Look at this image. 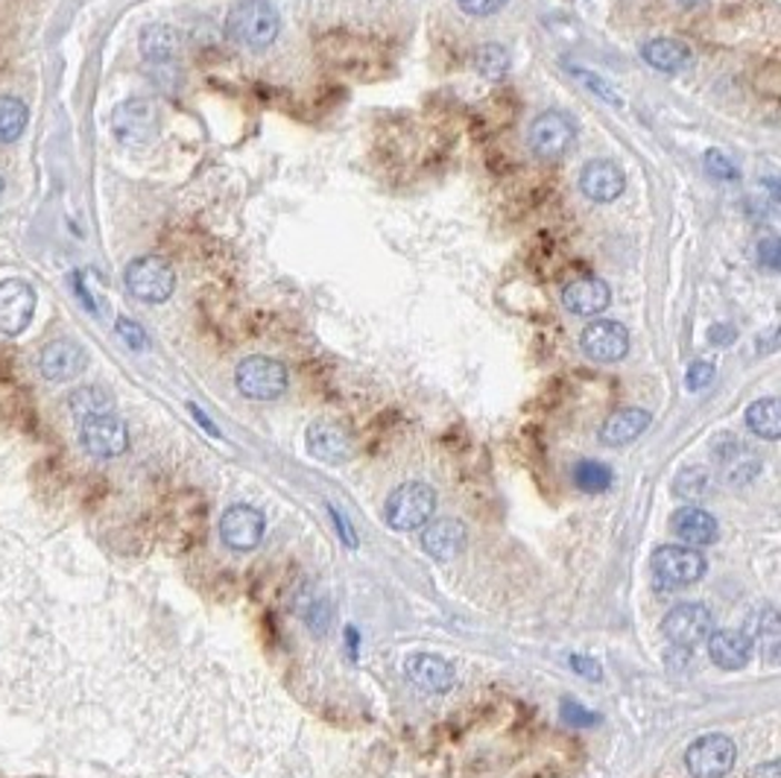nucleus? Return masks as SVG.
Here are the masks:
<instances>
[{
	"label": "nucleus",
	"instance_id": "obj_48",
	"mask_svg": "<svg viewBox=\"0 0 781 778\" xmlns=\"http://www.w3.org/2000/svg\"><path fill=\"white\" fill-rule=\"evenodd\" d=\"M0 194H3V176H0Z\"/></svg>",
	"mask_w": 781,
	"mask_h": 778
},
{
	"label": "nucleus",
	"instance_id": "obj_27",
	"mask_svg": "<svg viewBox=\"0 0 781 778\" xmlns=\"http://www.w3.org/2000/svg\"><path fill=\"white\" fill-rule=\"evenodd\" d=\"M752 636H755L758 653L764 656L767 664H779L781 653V629H779V612L775 605H761L752 618Z\"/></svg>",
	"mask_w": 781,
	"mask_h": 778
},
{
	"label": "nucleus",
	"instance_id": "obj_3",
	"mask_svg": "<svg viewBox=\"0 0 781 778\" xmlns=\"http://www.w3.org/2000/svg\"><path fill=\"white\" fill-rule=\"evenodd\" d=\"M111 132L123 147H132V150L150 147L161 132L158 106L147 97H129V100L118 102L111 111Z\"/></svg>",
	"mask_w": 781,
	"mask_h": 778
},
{
	"label": "nucleus",
	"instance_id": "obj_20",
	"mask_svg": "<svg viewBox=\"0 0 781 778\" xmlns=\"http://www.w3.org/2000/svg\"><path fill=\"white\" fill-rule=\"evenodd\" d=\"M612 302V290L603 278L585 276V278H574L571 284H565L562 290V305L569 307L571 314L576 316H597L603 314Z\"/></svg>",
	"mask_w": 781,
	"mask_h": 778
},
{
	"label": "nucleus",
	"instance_id": "obj_28",
	"mask_svg": "<svg viewBox=\"0 0 781 778\" xmlns=\"http://www.w3.org/2000/svg\"><path fill=\"white\" fill-rule=\"evenodd\" d=\"M714 492V477L703 465H691L673 477V498L685 501L688 506H696L700 501H709Z\"/></svg>",
	"mask_w": 781,
	"mask_h": 778
},
{
	"label": "nucleus",
	"instance_id": "obj_6",
	"mask_svg": "<svg viewBox=\"0 0 781 778\" xmlns=\"http://www.w3.org/2000/svg\"><path fill=\"white\" fill-rule=\"evenodd\" d=\"M527 144L538 161H560L576 144V124L565 111H545L530 124Z\"/></svg>",
	"mask_w": 781,
	"mask_h": 778
},
{
	"label": "nucleus",
	"instance_id": "obj_43",
	"mask_svg": "<svg viewBox=\"0 0 781 778\" xmlns=\"http://www.w3.org/2000/svg\"><path fill=\"white\" fill-rule=\"evenodd\" d=\"M328 515H332V519H334V530H337V533L343 535V542H346L348 548H357V539H355V533H352V528H348L346 515L334 510L332 503H328Z\"/></svg>",
	"mask_w": 781,
	"mask_h": 778
},
{
	"label": "nucleus",
	"instance_id": "obj_23",
	"mask_svg": "<svg viewBox=\"0 0 781 778\" xmlns=\"http://www.w3.org/2000/svg\"><path fill=\"white\" fill-rule=\"evenodd\" d=\"M650 422H653L650 410H641V407L617 410V413H612V416L603 422V427H600V442H603L606 449H624V445H632V442L639 440L641 433L647 431Z\"/></svg>",
	"mask_w": 781,
	"mask_h": 778
},
{
	"label": "nucleus",
	"instance_id": "obj_37",
	"mask_svg": "<svg viewBox=\"0 0 781 778\" xmlns=\"http://www.w3.org/2000/svg\"><path fill=\"white\" fill-rule=\"evenodd\" d=\"M711 377H714V366L705 361H696L691 363V370H688L685 386L691 393H700V390H705V386L711 384Z\"/></svg>",
	"mask_w": 781,
	"mask_h": 778
},
{
	"label": "nucleus",
	"instance_id": "obj_19",
	"mask_svg": "<svg viewBox=\"0 0 781 778\" xmlns=\"http://www.w3.org/2000/svg\"><path fill=\"white\" fill-rule=\"evenodd\" d=\"M468 544V530L463 521L457 519H439L427 521L422 530V548L427 557H434L436 562H451L459 553L466 551Z\"/></svg>",
	"mask_w": 781,
	"mask_h": 778
},
{
	"label": "nucleus",
	"instance_id": "obj_29",
	"mask_svg": "<svg viewBox=\"0 0 781 778\" xmlns=\"http://www.w3.org/2000/svg\"><path fill=\"white\" fill-rule=\"evenodd\" d=\"M747 427L758 440L775 442L781 436V410L779 398H758L747 407Z\"/></svg>",
	"mask_w": 781,
	"mask_h": 778
},
{
	"label": "nucleus",
	"instance_id": "obj_10",
	"mask_svg": "<svg viewBox=\"0 0 781 778\" xmlns=\"http://www.w3.org/2000/svg\"><path fill=\"white\" fill-rule=\"evenodd\" d=\"M662 632L673 647L691 650V647L703 644L705 638L714 632V614L703 603H682L668 612Z\"/></svg>",
	"mask_w": 781,
	"mask_h": 778
},
{
	"label": "nucleus",
	"instance_id": "obj_18",
	"mask_svg": "<svg viewBox=\"0 0 781 778\" xmlns=\"http://www.w3.org/2000/svg\"><path fill=\"white\" fill-rule=\"evenodd\" d=\"M624 170H621L615 161H609V158H594V161H589V165L583 167V174H580V190H583L592 203L600 205L615 203V199L624 194Z\"/></svg>",
	"mask_w": 781,
	"mask_h": 778
},
{
	"label": "nucleus",
	"instance_id": "obj_16",
	"mask_svg": "<svg viewBox=\"0 0 781 778\" xmlns=\"http://www.w3.org/2000/svg\"><path fill=\"white\" fill-rule=\"evenodd\" d=\"M305 440H308L310 456H316V460L325 465H343L355 454L352 433L339 425V422H332V418L314 422V425L308 427V436H305Z\"/></svg>",
	"mask_w": 781,
	"mask_h": 778
},
{
	"label": "nucleus",
	"instance_id": "obj_38",
	"mask_svg": "<svg viewBox=\"0 0 781 778\" xmlns=\"http://www.w3.org/2000/svg\"><path fill=\"white\" fill-rule=\"evenodd\" d=\"M457 3H459V9L466 12V16L486 18V16H495V12H501L506 0H457Z\"/></svg>",
	"mask_w": 781,
	"mask_h": 778
},
{
	"label": "nucleus",
	"instance_id": "obj_14",
	"mask_svg": "<svg viewBox=\"0 0 781 778\" xmlns=\"http://www.w3.org/2000/svg\"><path fill=\"white\" fill-rule=\"evenodd\" d=\"M264 530H267V521H264V515H260L255 506L237 503V506H229V510L223 512L220 539L229 551H255L260 544V539H264Z\"/></svg>",
	"mask_w": 781,
	"mask_h": 778
},
{
	"label": "nucleus",
	"instance_id": "obj_39",
	"mask_svg": "<svg viewBox=\"0 0 781 778\" xmlns=\"http://www.w3.org/2000/svg\"><path fill=\"white\" fill-rule=\"evenodd\" d=\"M574 73L580 82H585V86L592 88V95H597L600 100L612 102V106H621V97L612 95V86H609V82H603V79L594 77V73H589V71H574Z\"/></svg>",
	"mask_w": 781,
	"mask_h": 778
},
{
	"label": "nucleus",
	"instance_id": "obj_13",
	"mask_svg": "<svg viewBox=\"0 0 781 778\" xmlns=\"http://www.w3.org/2000/svg\"><path fill=\"white\" fill-rule=\"evenodd\" d=\"M580 348L594 363H617L630 352V331L615 319H594L580 334Z\"/></svg>",
	"mask_w": 781,
	"mask_h": 778
},
{
	"label": "nucleus",
	"instance_id": "obj_2",
	"mask_svg": "<svg viewBox=\"0 0 781 778\" xmlns=\"http://www.w3.org/2000/svg\"><path fill=\"white\" fill-rule=\"evenodd\" d=\"M436 512V492L422 480H411L402 483L389 492L387 503H384V519L398 533H411V530L425 528L427 521L434 519Z\"/></svg>",
	"mask_w": 781,
	"mask_h": 778
},
{
	"label": "nucleus",
	"instance_id": "obj_25",
	"mask_svg": "<svg viewBox=\"0 0 781 778\" xmlns=\"http://www.w3.org/2000/svg\"><path fill=\"white\" fill-rule=\"evenodd\" d=\"M293 605H296V614H299L305 627L314 632V636H325L328 632V623H332V603L325 598L323 591L314 589L310 582H301L296 598H293Z\"/></svg>",
	"mask_w": 781,
	"mask_h": 778
},
{
	"label": "nucleus",
	"instance_id": "obj_4",
	"mask_svg": "<svg viewBox=\"0 0 781 778\" xmlns=\"http://www.w3.org/2000/svg\"><path fill=\"white\" fill-rule=\"evenodd\" d=\"M235 384L240 390V395H246L249 402H276V398H281L287 393L290 377H287L281 361L264 357V354H253V357L237 363Z\"/></svg>",
	"mask_w": 781,
	"mask_h": 778
},
{
	"label": "nucleus",
	"instance_id": "obj_45",
	"mask_svg": "<svg viewBox=\"0 0 781 778\" xmlns=\"http://www.w3.org/2000/svg\"><path fill=\"white\" fill-rule=\"evenodd\" d=\"M758 352L761 354H773L775 352V346H779V331H767L764 337H758Z\"/></svg>",
	"mask_w": 781,
	"mask_h": 778
},
{
	"label": "nucleus",
	"instance_id": "obj_36",
	"mask_svg": "<svg viewBox=\"0 0 781 778\" xmlns=\"http://www.w3.org/2000/svg\"><path fill=\"white\" fill-rule=\"evenodd\" d=\"M562 720L569 726H574V729H589V726L597 723V715H592V711H585L580 702H571L565 700L562 702Z\"/></svg>",
	"mask_w": 781,
	"mask_h": 778
},
{
	"label": "nucleus",
	"instance_id": "obj_12",
	"mask_svg": "<svg viewBox=\"0 0 781 778\" xmlns=\"http://www.w3.org/2000/svg\"><path fill=\"white\" fill-rule=\"evenodd\" d=\"M79 442L97 460H115L129 449V431L118 416H91L79 425Z\"/></svg>",
	"mask_w": 781,
	"mask_h": 778
},
{
	"label": "nucleus",
	"instance_id": "obj_32",
	"mask_svg": "<svg viewBox=\"0 0 781 778\" xmlns=\"http://www.w3.org/2000/svg\"><path fill=\"white\" fill-rule=\"evenodd\" d=\"M574 483L585 495H603L612 489V469L597 460H580L574 465Z\"/></svg>",
	"mask_w": 781,
	"mask_h": 778
},
{
	"label": "nucleus",
	"instance_id": "obj_41",
	"mask_svg": "<svg viewBox=\"0 0 781 778\" xmlns=\"http://www.w3.org/2000/svg\"><path fill=\"white\" fill-rule=\"evenodd\" d=\"M569 664H571V670H576V673H580V677L603 679V670H600V664L594 659H589V656H580V653L569 656Z\"/></svg>",
	"mask_w": 781,
	"mask_h": 778
},
{
	"label": "nucleus",
	"instance_id": "obj_24",
	"mask_svg": "<svg viewBox=\"0 0 781 778\" xmlns=\"http://www.w3.org/2000/svg\"><path fill=\"white\" fill-rule=\"evenodd\" d=\"M182 50V36L170 24H150L141 30V53L150 65H174Z\"/></svg>",
	"mask_w": 781,
	"mask_h": 778
},
{
	"label": "nucleus",
	"instance_id": "obj_42",
	"mask_svg": "<svg viewBox=\"0 0 781 778\" xmlns=\"http://www.w3.org/2000/svg\"><path fill=\"white\" fill-rule=\"evenodd\" d=\"M709 339H711V346L726 348V346H732L734 339H738V331H734V325H729V323L711 325V331H709Z\"/></svg>",
	"mask_w": 781,
	"mask_h": 778
},
{
	"label": "nucleus",
	"instance_id": "obj_47",
	"mask_svg": "<svg viewBox=\"0 0 781 778\" xmlns=\"http://www.w3.org/2000/svg\"><path fill=\"white\" fill-rule=\"evenodd\" d=\"M682 7H700V3H705V0H679Z\"/></svg>",
	"mask_w": 781,
	"mask_h": 778
},
{
	"label": "nucleus",
	"instance_id": "obj_33",
	"mask_svg": "<svg viewBox=\"0 0 781 778\" xmlns=\"http://www.w3.org/2000/svg\"><path fill=\"white\" fill-rule=\"evenodd\" d=\"M474 68L486 79H501L513 68V56H510V50H506L504 45L490 41V45H483V48L474 53Z\"/></svg>",
	"mask_w": 781,
	"mask_h": 778
},
{
	"label": "nucleus",
	"instance_id": "obj_21",
	"mask_svg": "<svg viewBox=\"0 0 781 778\" xmlns=\"http://www.w3.org/2000/svg\"><path fill=\"white\" fill-rule=\"evenodd\" d=\"M709 656L720 670H743L752 659V638L741 629H714L709 638Z\"/></svg>",
	"mask_w": 781,
	"mask_h": 778
},
{
	"label": "nucleus",
	"instance_id": "obj_5",
	"mask_svg": "<svg viewBox=\"0 0 781 778\" xmlns=\"http://www.w3.org/2000/svg\"><path fill=\"white\" fill-rule=\"evenodd\" d=\"M123 284L138 302L147 305H161L174 296L176 290V273L165 258L158 255H141V258L129 260L123 269Z\"/></svg>",
	"mask_w": 781,
	"mask_h": 778
},
{
	"label": "nucleus",
	"instance_id": "obj_22",
	"mask_svg": "<svg viewBox=\"0 0 781 778\" xmlns=\"http://www.w3.org/2000/svg\"><path fill=\"white\" fill-rule=\"evenodd\" d=\"M671 530L679 542H685L688 548H705V544L718 542V519L705 512L703 506H682L671 515Z\"/></svg>",
	"mask_w": 781,
	"mask_h": 778
},
{
	"label": "nucleus",
	"instance_id": "obj_17",
	"mask_svg": "<svg viewBox=\"0 0 781 778\" xmlns=\"http://www.w3.org/2000/svg\"><path fill=\"white\" fill-rule=\"evenodd\" d=\"M404 673L425 693H448L457 685L451 661L436 653H413L404 659Z\"/></svg>",
	"mask_w": 781,
	"mask_h": 778
},
{
	"label": "nucleus",
	"instance_id": "obj_30",
	"mask_svg": "<svg viewBox=\"0 0 781 778\" xmlns=\"http://www.w3.org/2000/svg\"><path fill=\"white\" fill-rule=\"evenodd\" d=\"M30 126V109L24 100L12 95L0 97V144L18 141Z\"/></svg>",
	"mask_w": 781,
	"mask_h": 778
},
{
	"label": "nucleus",
	"instance_id": "obj_35",
	"mask_svg": "<svg viewBox=\"0 0 781 778\" xmlns=\"http://www.w3.org/2000/svg\"><path fill=\"white\" fill-rule=\"evenodd\" d=\"M705 170H709L714 179H720V181H732V179H738V167H734V161L729 156H723L720 150H709L705 152Z\"/></svg>",
	"mask_w": 781,
	"mask_h": 778
},
{
	"label": "nucleus",
	"instance_id": "obj_15",
	"mask_svg": "<svg viewBox=\"0 0 781 778\" xmlns=\"http://www.w3.org/2000/svg\"><path fill=\"white\" fill-rule=\"evenodd\" d=\"M88 370V352L79 346L77 339L59 337L50 339L48 346L39 352V372L41 377H48L53 384H65L73 381Z\"/></svg>",
	"mask_w": 781,
	"mask_h": 778
},
{
	"label": "nucleus",
	"instance_id": "obj_46",
	"mask_svg": "<svg viewBox=\"0 0 781 778\" xmlns=\"http://www.w3.org/2000/svg\"><path fill=\"white\" fill-rule=\"evenodd\" d=\"M188 410H190V413H194V418H197L199 425H202V427H206L208 433H211V436H220V431H217V427H214V422H211V418H208L206 413H202V410L197 407V404H188Z\"/></svg>",
	"mask_w": 781,
	"mask_h": 778
},
{
	"label": "nucleus",
	"instance_id": "obj_44",
	"mask_svg": "<svg viewBox=\"0 0 781 778\" xmlns=\"http://www.w3.org/2000/svg\"><path fill=\"white\" fill-rule=\"evenodd\" d=\"M750 778H781L779 761L758 764V767H752V770H750Z\"/></svg>",
	"mask_w": 781,
	"mask_h": 778
},
{
	"label": "nucleus",
	"instance_id": "obj_8",
	"mask_svg": "<svg viewBox=\"0 0 781 778\" xmlns=\"http://www.w3.org/2000/svg\"><path fill=\"white\" fill-rule=\"evenodd\" d=\"M711 460L718 465L720 477L732 486H747L761 474V456L743 445L734 433H718L711 440Z\"/></svg>",
	"mask_w": 781,
	"mask_h": 778
},
{
	"label": "nucleus",
	"instance_id": "obj_31",
	"mask_svg": "<svg viewBox=\"0 0 781 778\" xmlns=\"http://www.w3.org/2000/svg\"><path fill=\"white\" fill-rule=\"evenodd\" d=\"M68 407H71L73 416L82 422V418L106 416V413H111L115 398L106 393L103 386H79V390H73L71 393V398H68Z\"/></svg>",
	"mask_w": 781,
	"mask_h": 778
},
{
	"label": "nucleus",
	"instance_id": "obj_1",
	"mask_svg": "<svg viewBox=\"0 0 781 778\" xmlns=\"http://www.w3.org/2000/svg\"><path fill=\"white\" fill-rule=\"evenodd\" d=\"M281 32V16L269 0H240L226 16V36L244 50H267Z\"/></svg>",
	"mask_w": 781,
	"mask_h": 778
},
{
	"label": "nucleus",
	"instance_id": "obj_7",
	"mask_svg": "<svg viewBox=\"0 0 781 778\" xmlns=\"http://www.w3.org/2000/svg\"><path fill=\"white\" fill-rule=\"evenodd\" d=\"M650 568H653L655 580L662 585H671V589H679V585H694L705 577V557L696 548H688V544H662L655 548L653 557H650Z\"/></svg>",
	"mask_w": 781,
	"mask_h": 778
},
{
	"label": "nucleus",
	"instance_id": "obj_26",
	"mask_svg": "<svg viewBox=\"0 0 781 778\" xmlns=\"http://www.w3.org/2000/svg\"><path fill=\"white\" fill-rule=\"evenodd\" d=\"M644 62L659 73H679L685 71L691 62V50L676 39H653L641 48Z\"/></svg>",
	"mask_w": 781,
	"mask_h": 778
},
{
	"label": "nucleus",
	"instance_id": "obj_34",
	"mask_svg": "<svg viewBox=\"0 0 781 778\" xmlns=\"http://www.w3.org/2000/svg\"><path fill=\"white\" fill-rule=\"evenodd\" d=\"M115 331H118V337L123 339V343H127L132 352H147V348H150V337H147V331L135 323V319H129V316H118Z\"/></svg>",
	"mask_w": 781,
	"mask_h": 778
},
{
	"label": "nucleus",
	"instance_id": "obj_40",
	"mask_svg": "<svg viewBox=\"0 0 781 778\" xmlns=\"http://www.w3.org/2000/svg\"><path fill=\"white\" fill-rule=\"evenodd\" d=\"M758 264L767 269H779L781 267V246L775 237H764L761 244H758Z\"/></svg>",
	"mask_w": 781,
	"mask_h": 778
},
{
	"label": "nucleus",
	"instance_id": "obj_11",
	"mask_svg": "<svg viewBox=\"0 0 781 778\" xmlns=\"http://www.w3.org/2000/svg\"><path fill=\"white\" fill-rule=\"evenodd\" d=\"M36 290L24 278H3L0 282V334L18 337L30 328L36 316Z\"/></svg>",
	"mask_w": 781,
	"mask_h": 778
},
{
	"label": "nucleus",
	"instance_id": "obj_9",
	"mask_svg": "<svg viewBox=\"0 0 781 778\" xmlns=\"http://www.w3.org/2000/svg\"><path fill=\"white\" fill-rule=\"evenodd\" d=\"M738 761V747L726 735H703L685 752V767L691 778H726Z\"/></svg>",
	"mask_w": 781,
	"mask_h": 778
}]
</instances>
